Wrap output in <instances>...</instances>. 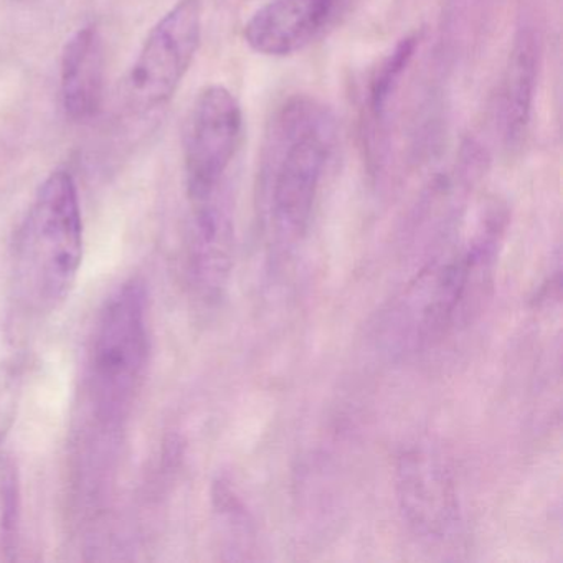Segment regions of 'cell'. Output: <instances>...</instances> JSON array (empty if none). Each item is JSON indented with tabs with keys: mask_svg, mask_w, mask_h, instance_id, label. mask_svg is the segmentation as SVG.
<instances>
[{
	"mask_svg": "<svg viewBox=\"0 0 563 563\" xmlns=\"http://www.w3.org/2000/svg\"><path fill=\"white\" fill-rule=\"evenodd\" d=\"M202 41V0H179L147 35L130 75L141 103L163 107L176 95Z\"/></svg>",
	"mask_w": 563,
	"mask_h": 563,
	"instance_id": "obj_5",
	"label": "cell"
},
{
	"mask_svg": "<svg viewBox=\"0 0 563 563\" xmlns=\"http://www.w3.org/2000/svg\"><path fill=\"white\" fill-rule=\"evenodd\" d=\"M537 84V45L532 32L517 35L504 75L500 118L506 143L517 146L522 143L532 117Z\"/></svg>",
	"mask_w": 563,
	"mask_h": 563,
	"instance_id": "obj_10",
	"label": "cell"
},
{
	"mask_svg": "<svg viewBox=\"0 0 563 563\" xmlns=\"http://www.w3.org/2000/svg\"><path fill=\"white\" fill-rule=\"evenodd\" d=\"M338 137L334 114L312 98H291L273 113L260 151L258 189L278 239L291 242L308 229Z\"/></svg>",
	"mask_w": 563,
	"mask_h": 563,
	"instance_id": "obj_1",
	"label": "cell"
},
{
	"mask_svg": "<svg viewBox=\"0 0 563 563\" xmlns=\"http://www.w3.org/2000/svg\"><path fill=\"white\" fill-rule=\"evenodd\" d=\"M397 494L401 512L418 536L441 539L456 526L453 477L437 454L405 453L397 466Z\"/></svg>",
	"mask_w": 563,
	"mask_h": 563,
	"instance_id": "obj_6",
	"label": "cell"
},
{
	"mask_svg": "<svg viewBox=\"0 0 563 563\" xmlns=\"http://www.w3.org/2000/svg\"><path fill=\"white\" fill-rule=\"evenodd\" d=\"M107 55L95 27L80 29L65 45L62 57V101L77 123L98 117L103 107Z\"/></svg>",
	"mask_w": 563,
	"mask_h": 563,
	"instance_id": "obj_9",
	"label": "cell"
},
{
	"mask_svg": "<svg viewBox=\"0 0 563 563\" xmlns=\"http://www.w3.org/2000/svg\"><path fill=\"white\" fill-rule=\"evenodd\" d=\"M417 47V35H408L404 41L398 42L397 47L378 65L368 88V110L377 120L387 110L388 101L397 90Z\"/></svg>",
	"mask_w": 563,
	"mask_h": 563,
	"instance_id": "obj_11",
	"label": "cell"
},
{
	"mask_svg": "<svg viewBox=\"0 0 563 563\" xmlns=\"http://www.w3.org/2000/svg\"><path fill=\"white\" fill-rule=\"evenodd\" d=\"M84 260V222L77 184L55 170L42 184L19 232L15 283L25 308L45 314L74 289Z\"/></svg>",
	"mask_w": 563,
	"mask_h": 563,
	"instance_id": "obj_2",
	"label": "cell"
},
{
	"mask_svg": "<svg viewBox=\"0 0 563 563\" xmlns=\"http://www.w3.org/2000/svg\"><path fill=\"white\" fill-rule=\"evenodd\" d=\"M243 133V111L223 85H209L197 95L184 133L187 194L206 199L225 187Z\"/></svg>",
	"mask_w": 563,
	"mask_h": 563,
	"instance_id": "obj_4",
	"label": "cell"
},
{
	"mask_svg": "<svg viewBox=\"0 0 563 563\" xmlns=\"http://www.w3.org/2000/svg\"><path fill=\"white\" fill-rule=\"evenodd\" d=\"M190 268L197 289L217 298L229 279L233 256V216L227 187L192 200Z\"/></svg>",
	"mask_w": 563,
	"mask_h": 563,
	"instance_id": "obj_8",
	"label": "cell"
},
{
	"mask_svg": "<svg viewBox=\"0 0 563 563\" xmlns=\"http://www.w3.org/2000/svg\"><path fill=\"white\" fill-rule=\"evenodd\" d=\"M2 533L5 545L14 543L15 530H18V483L12 471H5L2 479Z\"/></svg>",
	"mask_w": 563,
	"mask_h": 563,
	"instance_id": "obj_13",
	"label": "cell"
},
{
	"mask_svg": "<svg viewBox=\"0 0 563 563\" xmlns=\"http://www.w3.org/2000/svg\"><path fill=\"white\" fill-rule=\"evenodd\" d=\"M341 0H268L243 27L245 44L265 57H289L316 41Z\"/></svg>",
	"mask_w": 563,
	"mask_h": 563,
	"instance_id": "obj_7",
	"label": "cell"
},
{
	"mask_svg": "<svg viewBox=\"0 0 563 563\" xmlns=\"http://www.w3.org/2000/svg\"><path fill=\"white\" fill-rule=\"evenodd\" d=\"M21 372L15 361L0 362V441L11 431L18 411Z\"/></svg>",
	"mask_w": 563,
	"mask_h": 563,
	"instance_id": "obj_12",
	"label": "cell"
},
{
	"mask_svg": "<svg viewBox=\"0 0 563 563\" xmlns=\"http://www.w3.org/2000/svg\"><path fill=\"white\" fill-rule=\"evenodd\" d=\"M146 291L143 283H124L104 305L95 329L88 384L98 417L117 423L130 410L146 372Z\"/></svg>",
	"mask_w": 563,
	"mask_h": 563,
	"instance_id": "obj_3",
	"label": "cell"
}]
</instances>
